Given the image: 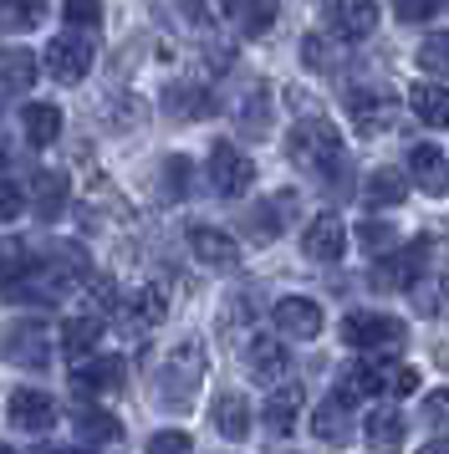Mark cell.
Listing matches in <instances>:
<instances>
[{
  "label": "cell",
  "instance_id": "6da1fadb",
  "mask_svg": "<svg viewBox=\"0 0 449 454\" xmlns=\"http://www.w3.org/2000/svg\"><path fill=\"white\" fill-rule=\"evenodd\" d=\"M204 348L200 342H184L179 352H169L154 372V398H159V409H194V388H200V372H204Z\"/></svg>",
  "mask_w": 449,
  "mask_h": 454
},
{
  "label": "cell",
  "instance_id": "7a4b0ae2",
  "mask_svg": "<svg viewBox=\"0 0 449 454\" xmlns=\"http://www.w3.org/2000/svg\"><path fill=\"white\" fill-rule=\"evenodd\" d=\"M343 337L358 352H398L408 332H404V322L388 317V311H352L347 327H343Z\"/></svg>",
  "mask_w": 449,
  "mask_h": 454
},
{
  "label": "cell",
  "instance_id": "3957f363",
  "mask_svg": "<svg viewBox=\"0 0 449 454\" xmlns=\"http://www.w3.org/2000/svg\"><path fill=\"white\" fill-rule=\"evenodd\" d=\"M204 179L220 200H240L250 179H256V159H245L235 144H215L209 148V164H204Z\"/></svg>",
  "mask_w": 449,
  "mask_h": 454
},
{
  "label": "cell",
  "instance_id": "277c9868",
  "mask_svg": "<svg viewBox=\"0 0 449 454\" xmlns=\"http://www.w3.org/2000/svg\"><path fill=\"white\" fill-rule=\"evenodd\" d=\"M0 352H5V363H16V368H51V332L41 327V322H16V327L5 332V342H0Z\"/></svg>",
  "mask_w": 449,
  "mask_h": 454
},
{
  "label": "cell",
  "instance_id": "5b68a950",
  "mask_svg": "<svg viewBox=\"0 0 449 454\" xmlns=\"http://www.w3.org/2000/svg\"><path fill=\"white\" fill-rule=\"evenodd\" d=\"M347 118L358 123V133H383V128H393V118H398V98H393L388 87H358V92L347 98Z\"/></svg>",
  "mask_w": 449,
  "mask_h": 454
},
{
  "label": "cell",
  "instance_id": "8992f818",
  "mask_svg": "<svg viewBox=\"0 0 449 454\" xmlns=\"http://www.w3.org/2000/svg\"><path fill=\"white\" fill-rule=\"evenodd\" d=\"M87 67H92V42L87 36H51L46 42V72L57 77V82H82L87 77Z\"/></svg>",
  "mask_w": 449,
  "mask_h": 454
},
{
  "label": "cell",
  "instance_id": "52a82bcc",
  "mask_svg": "<svg viewBox=\"0 0 449 454\" xmlns=\"http://www.w3.org/2000/svg\"><path fill=\"white\" fill-rule=\"evenodd\" d=\"M5 413H11V429H26V434H41L57 424V403L41 388H16L5 398Z\"/></svg>",
  "mask_w": 449,
  "mask_h": 454
},
{
  "label": "cell",
  "instance_id": "ba28073f",
  "mask_svg": "<svg viewBox=\"0 0 449 454\" xmlns=\"http://www.w3.org/2000/svg\"><path fill=\"white\" fill-rule=\"evenodd\" d=\"M424 261H429V246H408L398 255H383L373 266V286L378 291H408L419 276H424Z\"/></svg>",
  "mask_w": 449,
  "mask_h": 454
},
{
  "label": "cell",
  "instance_id": "9c48e42d",
  "mask_svg": "<svg viewBox=\"0 0 449 454\" xmlns=\"http://www.w3.org/2000/svg\"><path fill=\"white\" fill-rule=\"evenodd\" d=\"M276 327H281V337H296V342H311L317 332H322V307L311 301V296H286V301H276Z\"/></svg>",
  "mask_w": 449,
  "mask_h": 454
},
{
  "label": "cell",
  "instance_id": "30bf717a",
  "mask_svg": "<svg viewBox=\"0 0 449 454\" xmlns=\"http://www.w3.org/2000/svg\"><path fill=\"white\" fill-rule=\"evenodd\" d=\"M302 250L311 255V261H343V250H347V225L337 220V209H327V215H317V220L306 225Z\"/></svg>",
  "mask_w": 449,
  "mask_h": 454
},
{
  "label": "cell",
  "instance_id": "8fae6325",
  "mask_svg": "<svg viewBox=\"0 0 449 454\" xmlns=\"http://www.w3.org/2000/svg\"><path fill=\"white\" fill-rule=\"evenodd\" d=\"M404 179H414L424 194H445L449 189V159L434 144H414L408 148V174Z\"/></svg>",
  "mask_w": 449,
  "mask_h": 454
},
{
  "label": "cell",
  "instance_id": "7c38bea8",
  "mask_svg": "<svg viewBox=\"0 0 449 454\" xmlns=\"http://www.w3.org/2000/svg\"><path fill=\"white\" fill-rule=\"evenodd\" d=\"M118 383H122V357H92V352H87V357L72 363V388H77L82 398H87V393L98 398V393L118 388Z\"/></svg>",
  "mask_w": 449,
  "mask_h": 454
},
{
  "label": "cell",
  "instance_id": "4fadbf2b",
  "mask_svg": "<svg viewBox=\"0 0 449 454\" xmlns=\"http://www.w3.org/2000/svg\"><path fill=\"white\" fill-rule=\"evenodd\" d=\"M189 250L200 255L204 266H215V270H235L240 266V246H235L224 230H215V225H194L189 230Z\"/></svg>",
  "mask_w": 449,
  "mask_h": 454
},
{
  "label": "cell",
  "instance_id": "5bb4252c",
  "mask_svg": "<svg viewBox=\"0 0 449 454\" xmlns=\"http://www.w3.org/2000/svg\"><path fill=\"white\" fill-rule=\"evenodd\" d=\"M286 368H291V357L276 337H256L250 348H245V372L256 378V383H281Z\"/></svg>",
  "mask_w": 449,
  "mask_h": 454
},
{
  "label": "cell",
  "instance_id": "9a60e30c",
  "mask_svg": "<svg viewBox=\"0 0 449 454\" xmlns=\"http://www.w3.org/2000/svg\"><path fill=\"white\" fill-rule=\"evenodd\" d=\"M332 26L343 42H367L378 31V5L373 0H337L332 5Z\"/></svg>",
  "mask_w": 449,
  "mask_h": 454
},
{
  "label": "cell",
  "instance_id": "2e32d148",
  "mask_svg": "<svg viewBox=\"0 0 449 454\" xmlns=\"http://www.w3.org/2000/svg\"><path fill=\"white\" fill-rule=\"evenodd\" d=\"M311 429H317V439H322V444H343L347 429H352V398H347L343 388H332V398L311 413Z\"/></svg>",
  "mask_w": 449,
  "mask_h": 454
},
{
  "label": "cell",
  "instance_id": "e0dca14e",
  "mask_svg": "<svg viewBox=\"0 0 449 454\" xmlns=\"http://www.w3.org/2000/svg\"><path fill=\"white\" fill-rule=\"evenodd\" d=\"M404 200H408L404 168H373L363 179V205L367 209H393V205H404Z\"/></svg>",
  "mask_w": 449,
  "mask_h": 454
},
{
  "label": "cell",
  "instance_id": "ac0fdd59",
  "mask_svg": "<svg viewBox=\"0 0 449 454\" xmlns=\"http://www.w3.org/2000/svg\"><path fill=\"white\" fill-rule=\"evenodd\" d=\"M302 403H306L302 383H281V388L265 398V409H261L265 429H271V434H291V429H296V413H302Z\"/></svg>",
  "mask_w": 449,
  "mask_h": 454
},
{
  "label": "cell",
  "instance_id": "d6986e66",
  "mask_svg": "<svg viewBox=\"0 0 449 454\" xmlns=\"http://www.w3.org/2000/svg\"><path fill=\"white\" fill-rule=\"evenodd\" d=\"M363 434H367V444H373L378 454H393L398 444H404V413L393 409V403H378V409L367 413Z\"/></svg>",
  "mask_w": 449,
  "mask_h": 454
},
{
  "label": "cell",
  "instance_id": "ffe728a7",
  "mask_svg": "<svg viewBox=\"0 0 449 454\" xmlns=\"http://www.w3.org/2000/svg\"><path fill=\"white\" fill-rule=\"evenodd\" d=\"M20 128H26V144L31 148H51L61 138V107L31 103L26 113H20Z\"/></svg>",
  "mask_w": 449,
  "mask_h": 454
},
{
  "label": "cell",
  "instance_id": "44dd1931",
  "mask_svg": "<svg viewBox=\"0 0 449 454\" xmlns=\"http://www.w3.org/2000/svg\"><path fill=\"white\" fill-rule=\"evenodd\" d=\"M408 107L419 113V123L449 128V87L445 82H419L414 92H408Z\"/></svg>",
  "mask_w": 449,
  "mask_h": 454
},
{
  "label": "cell",
  "instance_id": "7402d4cb",
  "mask_svg": "<svg viewBox=\"0 0 449 454\" xmlns=\"http://www.w3.org/2000/svg\"><path fill=\"white\" fill-rule=\"evenodd\" d=\"M224 16H235L245 36H265L276 26V0H220Z\"/></svg>",
  "mask_w": 449,
  "mask_h": 454
},
{
  "label": "cell",
  "instance_id": "603a6c76",
  "mask_svg": "<svg viewBox=\"0 0 449 454\" xmlns=\"http://www.w3.org/2000/svg\"><path fill=\"white\" fill-rule=\"evenodd\" d=\"M72 429H77L82 444H118L122 439V424L107 409H77L72 413Z\"/></svg>",
  "mask_w": 449,
  "mask_h": 454
},
{
  "label": "cell",
  "instance_id": "cb8c5ba5",
  "mask_svg": "<svg viewBox=\"0 0 449 454\" xmlns=\"http://www.w3.org/2000/svg\"><path fill=\"white\" fill-rule=\"evenodd\" d=\"M128 317H133L138 327H159L163 317H169V286H163V281L138 286L133 291V301H128Z\"/></svg>",
  "mask_w": 449,
  "mask_h": 454
},
{
  "label": "cell",
  "instance_id": "d4e9b609",
  "mask_svg": "<svg viewBox=\"0 0 449 454\" xmlns=\"http://www.w3.org/2000/svg\"><path fill=\"white\" fill-rule=\"evenodd\" d=\"M343 393L347 398H358V393L363 398H383V393H393V368L388 363H358L352 378L343 383Z\"/></svg>",
  "mask_w": 449,
  "mask_h": 454
},
{
  "label": "cell",
  "instance_id": "484cf974",
  "mask_svg": "<svg viewBox=\"0 0 449 454\" xmlns=\"http://www.w3.org/2000/svg\"><path fill=\"white\" fill-rule=\"evenodd\" d=\"M31 194H36V215L41 220H57L61 209H67V174L41 168L36 179H31Z\"/></svg>",
  "mask_w": 449,
  "mask_h": 454
},
{
  "label": "cell",
  "instance_id": "4316f807",
  "mask_svg": "<svg viewBox=\"0 0 449 454\" xmlns=\"http://www.w3.org/2000/svg\"><path fill=\"white\" fill-rule=\"evenodd\" d=\"M98 337H102V322H98V317H67V322H61V352H67L72 363L98 348Z\"/></svg>",
  "mask_w": 449,
  "mask_h": 454
},
{
  "label": "cell",
  "instance_id": "83f0119b",
  "mask_svg": "<svg viewBox=\"0 0 449 454\" xmlns=\"http://www.w3.org/2000/svg\"><path fill=\"white\" fill-rule=\"evenodd\" d=\"M36 82V57L31 51H0V92H26Z\"/></svg>",
  "mask_w": 449,
  "mask_h": 454
},
{
  "label": "cell",
  "instance_id": "f1b7e54d",
  "mask_svg": "<svg viewBox=\"0 0 449 454\" xmlns=\"http://www.w3.org/2000/svg\"><path fill=\"white\" fill-rule=\"evenodd\" d=\"M215 424H220L224 439H245L250 434V403H245L240 393H224L220 403H215Z\"/></svg>",
  "mask_w": 449,
  "mask_h": 454
},
{
  "label": "cell",
  "instance_id": "f546056e",
  "mask_svg": "<svg viewBox=\"0 0 449 454\" xmlns=\"http://www.w3.org/2000/svg\"><path fill=\"white\" fill-rule=\"evenodd\" d=\"M358 246H363L373 261H383V255H393V246H398V230L388 225V220H363V225H358Z\"/></svg>",
  "mask_w": 449,
  "mask_h": 454
},
{
  "label": "cell",
  "instance_id": "4dcf8cb0",
  "mask_svg": "<svg viewBox=\"0 0 449 454\" xmlns=\"http://www.w3.org/2000/svg\"><path fill=\"white\" fill-rule=\"evenodd\" d=\"M26 266H31V250L20 246V240H0V291L16 286L20 276H26Z\"/></svg>",
  "mask_w": 449,
  "mask_h": 454
},
{
  "label": "cell",
  "instance_id": "1f68e13d",
  "mask_svg": "<svg viewBox=\"0 0 449 454\" xmlns=\"http://www.w3.org/2000/svg\"><path fill=\"white\" fill-rule=\"evenodd\" d=\"M163 189H169L174 200H189V189H194V164H189L184 153H169V159H163Z\"/></svg>",
  "mask_w": 449,
  "mask_h": 454
},
{
  "label": "cell",
  "instance_id": "d6a6232c",
  "mask_svg": "<svg viewBox=\"0 0 449 454\" xmlns=\"http://www.w3.org/2000/svg\"><path fill=\"white\" fill-rule=\"evenodd\" d=\"M41 16H46V0H0V21L5 26H41Z\"/></svg>",
  "mask_w": 449,
  "mask_h": 454
},
{
  "label": "cell",
  "instance_id": "836d02e7",
  "mask_svg": "<svg viewBox=\"0 0 449 454\" xmlns=\"http://www.w3.org/2000/svg\"><path fill=\"white\" fill-rule=\"evenodd\" d=\"M419 67H424L429 77H449V31H439V36H429L419 46Z\"/></svg>",
  "mask_w": 449,
  "mask_h": 454
},
{
  "label": "cell",
  "instance_id": "e575fe53",
  "mask_svg": "<svg viewBox=\"0 0 449 454\" xmlns=\"http://www.w3.org/2000/svg\"><path fill=\"white\" fill-rule=\"evenodd\" d=\"M337 36H306L302 42V62L311 67V72H332V67H337Z\"/></svg>",
  "mask_w": 449,
  "mask_h": 454
},
{
  "label": "cell",
  "instance_id": "d590c367",
  "mask_svg": "<svg viewBox=\"0 0 449 454\" xmlns=\"http://www.w3.org/2000/svg\"><path fill=\"white\" fill-rule=\"evenodd\" d=\"M61 16H67V26H72V31H98L102 0H67V5H61Z\"/></svg>",
  "mask_w": 449,
  "mask_h": 454
},
{
  "label": "cell",
  "instance_id": "8d00e7d4",
  "mask_svg": "<svg viewBox=\"0 0 449 454\" xmlns=\"http://www.w3.org/2000/svg\"><path fill=\"white\" fill-rule=\"evenodd\" d=\"M148 454H194V439L179 429H159L148 439Z\"/></svg>",
  "mask_w": 449,
  "mask_h": 454
},
{
  "label": "cell",
  "instance_id": "74e56055",
  "mask_svg": "<svg viewBox=\"0 0 449 454\" xmlns=\"http://www.w3.org/2000/svg\"><path fill=\"white\" fill-rule=\"evenodd\" d=\"M20 209H26V194H20V184H11V179H0V225H11V220H20Z\"/></svg>",
  "mask_w": 449,
  "mask_h": 454
},
{
  "label": "cell",
  "instance_id": "f35d334b",
  "mask_svg": "<svg viewBox=\"0 0 449 454\" xmlns=\"http://www.w3.org/2000/svg\"><path fill=\"white\" fill-rule=\"evenodd\" d=\"M434 11H439V0H393V16H398V21H429V16H434Z\"/></svg>",
  "mask_w": 449,
  "mask_h": 454
},
{
  "label": "cell",
  "instance_id": "ab89813d",
  "mask_svg": "<svg viewBox=\"0 0 449 454\" xmlns=\"http://www.w3.org/2000/svg\"><path fill=\"white\" fill-rule=\"evenodd\" d=\"M240 128H245V133H256V138L271 128V123H265V98H245V103H240Z\"/></svg>",
  "mask_w": 449,
  "mask_h": 454
},
{
  "label": "cell",
  "instance_id": "60d3db41",
  "mask_svg": "<svg viewBox=\"0 0 449 454\" xmlns=\"http://www.w3.org/2000/svg\"><path fill=\"white\" fill-rule=\"evenodd\" d=\"M424 419H429V424H449V388L429 393V403H424Z\"/></svg>",
  "mask_w": 449,
  "mask_h": 454
},
{
  "label": "cell",
  "instance_id": "b9f144b4",
  "mask_svg": "<svg viewBox=\"0 0 449 454\" xmlns=\"http://www.w3.org/2000/svg\"><path fill=\"white\" fill-rule=\"evenodd\" d=\"M414 388H419V372L414 368H393V393L404 398V393H414Z\"/></svg>",
  "mask_w": 449,
  "mask_h": 454
},
{
  "label": "cell",
  "instance_id": "7bdbcfd3",
  "mask_svg": "<svg viewBox=\"0 0 449 454\" xmlns=\"http://www.w3.org/2000/svg\"><path fill=\"white\" fill-rule=\"evenodd\" d=\"M419 454H449V439H434V444H419Z\"/></svg>",
  "mask_w": 449,
  "mask_h": 454
},
{
  "label": "cell",
  "instance_id": "ee69618b",
  "mask_svg": "<svg viewBox=\"0 0 449 454\" xmlns=\"http://www.w3.org/2000/svg\"><path fill=\"white\" fill-rule=\"evenodd\" d=\"M41 454H92V450H82V444H61V450H41Z\"/></svg>",
  "mask_w": 449,
  "mask_h": 454
},
{
  "label": "cell",
  "instance_id": "f6af8a7d",
  "mask_svg": "<svg viewBox=\"0 0 449 454\" xmlns=\"http://www.w3.org/2000/svg\"><path fill=\"white\" fill-rule=\"evenodd\" d=\"M0 454H16V450H11V444H0Z\"/></svg>",
  "mask_w": 449,
  "mask_h": 454
},
{
  "label": "cell",
  "instance_id": "bcb514c9",
  "mask_svg": "<svg viewBox=\"0 0 449 454\" xmlns=\"http://www.w3.org/2000/svg\"><path fill=\"white\" fill-rule=\"evenodd\" d=\"M0 164H5V144H0Z\"/></svg>",
  "mask_w": 449,
  "mask_h": 454
},
{
  "label": "cell",
  "instance_id": "7dc6e473",
  "mask_svg": "<svg viewBox=\"0 0 449 454\" xmlns=\"http://www.w3.org/2000/svg\"><path fill=\"white\" fill-rule=\"evenodd\" d=\"M439 5H449V0H439Z\"/></svg>",
  "mask_w": 449,
  "mask_h": 454
}]
</instances>
